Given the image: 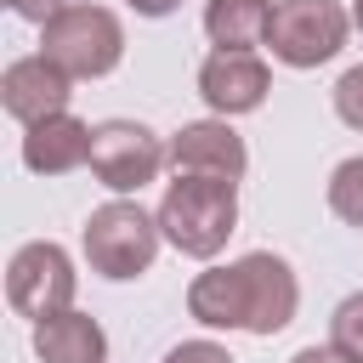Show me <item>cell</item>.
<instances>
[{
	"label": "cell",
	"mask_w": 363,
	"mask_h": 363,
	"mask_svg": "<svg viewBox=\"0 0 363 363\" xmlns=\"http://www.w3.org/2000/svg\"><path fill=\"white\" fill-rule=\"evenodd\" d=\"M74 261H68V250L62 244H51V238H34V244H23L11 261H6V301H11V312L17 318H28V323H40V318H51V312H68L74 306Z\"/></svg>",
	"instance_id": "obj_6"
},
{
	"label": "cell",
	"mask_w": 363,
	"mask_h": 363,
	"mask_svg": "<svg viewBox=\"0 0 363 363\" xmlns=\"http://www.w3.org/2000/svg\"><path fill=\"white\" fill-rule=\"evenodd\" d=\"M352 23H357V28H363V0H352Z\"/></svg>",
	"instance_id": "obj_22"
},
{
	"label": "cell",
	"mask_w": 363,
	"mask_h": 363,
	"mask_svg": "<svg viewBox=\"0 0 363 363\" xmlns=\"http://www.w3.org/2000/svg\"><path fill=\"white\" fill-rule=\"evenodd\" d=\"M125 6H130L136 17H170V11L182 6V0H125Z\"/></svg>",
	"instance_id": "obj_21"
},
{
	"label": "cell",
	"mask_w": 363,
	"mask_h": 363,
	"mask_svg": "<svg viewBox=\"0 0 363 363\" xmlns=\"http://www.w3.org/2000/svg\"><path fill=\"white\" fill-rule=\"evenodd\" d=\"M272 91V68L255 57V51H210L199 62V96L210 102V113L221 119H238V113H255Z\"/></svg>",
	"instance_id": "obj_7"
},
{
	"label": "cell",
	"mask_w": 363,
	"mask_h": 363,
	"mask_svg": "<svg viewBox=\"0 0 363 363\" xmlns=\"http://www.w3.org/2000/svg\"><path fill=\"white\" fill-rule=\"evenodd\" d=\"M329 210L346 227L363 233V153H352V159L335 164V176H329Z\"/></svg>",
	"instance_id": "obj_15"
},
{
	"label": "cell",
	"mask_w": 363,
	"mask_h": 363,
	"mask_svg": "<svg viewBox=\"0 0 363 363\" xmlns=\"http://www.w3.org/2000/svg\"><path fill=\"white\" fill-rule=\"evenodd\" d=\"M159 216H147L136 199H108V204H96L91 216H85V261H91V272H102V278H113V284H130V278H142L147 267H153V255H159Z\"/></svg>",
	"instance_id": "obj_3"
},
{
	"label": "cell",
	"mask_w": 363,
	"mask_h": 363,
	"mask_svg": "<svg viewBox=\"0 0 363 363\" xmlns=\"http://www.w3.org/2000/svg\"><path fill=\"white\" fill-rule=\"evenodd\" d=\"M6 6H11L17 17H28V23H45V17H51V11H62L68 0H6Z\"/></svg>",
	"instance_id": "obj_19"
},
{
	"label": "cell",
	"mask_w": 363,
	"mask_h": 363,
	"mask_svg": "<svg viewBox=\"0 0 363 363\" xmlns=\"http://www.w3.org/2000/svg\"><path fill=\"white\" fill-rule=\"evenodd\" d=\"M40 51L74 74V79H102L119 68L125 57V23L108 11V6H91V0H68L62 11H51L40 23Z\"/></svg>",
	"instance_id": "obj_2"
},
{
	"label": "cell",
	"mask_w": 363,
	"mask_h": 363,
	"mask_svg": "<svg viewBox=\"0 0 363 363\" xmlns=\"http://www.w3.org/2000/svg\"><path fill=\"white\" fill-rule=\"evenodd\" d=\"M335 113H340V125H352V130H363V62H352L340 79H335Z\"/></svg>",
	"instance_id": "obj_17"
},
{
	"label": "cell",
	"mask_w": 363,
	"mask_h": 363,
	"mask_svg": "<svg viewBox=\"0 0 363 363\" xmlns=\"http://www.w3.org/2000/svg\"><path fill=\"white\" fill-rule=\"evenodd\" d=\"M159 233L164 244H176L193 261H210L227 250V238L238 233V182L227 176H187L176 170V182L159 199Z\"/></svg>",
	"instance_id": "obj_1"
},
{
	"label": "cell",
	"mask_w": 363,
	"mask_h": 363,
	"mask_svg": "<svg viewBox=\"0 0 363 363\" xmlns=\"http://www.w3.org/2000/svg\"><path fill=\"white\" fill-rule=\"evenodd\" d=\"M91 130L96 125H85L74 113H51L23 130V164L34 176H68V170L91 164Z\"/></svg>",
	"instance_id": "obj_11"
},
{
	"label": "cell",
	"mask_w": 363,
	"mask_h": 363,
	"mask_svg": "<svg viewBox=\"0 0 363 363\" xmlns=\"http://www.w3.org/2000/svg\"><path fill=\"white\" fill-rule=\"evenodd\" d=\"M68 96H74V74H62L45 51L17 57V62H6V74H0V102H6V113H11L23 130L40 125V119H51V113H68Z\"/></svg>",
	"instance_id": "obj_8"
},
{
	"label": "cell",
	"mask_w": 363,
	"mask_h": 363,
	"mask_svg": "<svg viewBox=\"0 0 363 363\" xmlns=\"http://www.w3.org/2000/svg\"><path fill=\"white\" fill-rule=\"evenodd\" d=\"M346 28H352V11L340 0H278L267 23V51L284 68H318L340 57Z\"/></svg>",
	"instance_id": "obj_4"
},
{
	"label": "cell",
	"mask_w": 363,
	"mask_h": 363,
	"mask_svg": "<svg viewBox=\"0 0 363 363\" xmlns=\"http://www.w3.org/2000/svg\"><path fill=\"white\" fill-rule=\"evenodd\" d=\"M164 363H233V352L216 346V340H182V346L164 352Z\"/></svg>",
	"instance_id": "obj_18"
},
{
	"label": "cell",
	"mask_w": 363,
	"mask_h": 363,
	"mask_svg": "<svg viewBox=\"0 0 363 363\" xmlns=\"http://www.w3.org/2000/svg\"><path fill=\"white\" fill-rule=\"evenodd\" d=\"M329 346H335L340 357L363 363V289L335 306V318H329Z\"/></svg>",
	"instance_id": "obj_16"
},
{
	"label": "cell",
	"mask_w": 363,
	"mask_h": 363,
	"mask_svg": "<svg viewBox=\"0 0 363 363\" xmlns=\"http://www.w3.org/2000/svg\"><path fill=\"white\" fill-rule=\"evenodd\" d=\"M238 272H244V301H250V335H278L289 329L295 306H301V284H295V267L272 250H250L238 255Z\"/></svg>",
	"instance_id": "obj_9"
},
{
	"label": "cell",
	"mask_w": 363,
	"mask_h": 363,
	"mask_svg": "<svg viewBox=\"0 0 363 363\" xmlns=\"http://www.w3.org/2000/svg\"><path fill=\"white\" fill-rule=\"evenodd\" d=\"M187 318H199L204 329H244L250 323V301H244V272L233 267H210L187 284Z\"/></svg>",
	"instance_id": "obj_13"
},
{
	"label": "cell",
	"mask_w": 363,
	"mask_h": 363,
	"mask_svg": "<svg viewBox=\"0 0 363 363\" xmlns=\"http://www.w3.org/2000/svg\"><path fill=\"white\" fill-rule=\"evenodd\" d=\"M289 363H352V357H340L335 346H301V352H295Z\"/></svg>",
	"instance_id": "obj_20"
},
{
	"label": "cell",
	"mask_w": 363,
	"mask_h": 363,
	"mask_svg": "<svg viewBox=\"0 0 363 363\" xmlns=\"http://www.w3.org/2000/svg\"><path fill=\"white\" fill-rule=\"evenodd\" d=\"M170 164V142H159L142 119H102L91 130V176L108 193H142Z\"/></svg>",
	"instance_id": "obj_5"
},
{
	"label": "cell",
	"mask_w": 363,
	"mask_h": 363,
	"mask_svg": "<svg viewBox=\"0 0 363 363\" xmlns=\"http://www.w3.org/2000/svg\"><path fill=\"white\" fill-rule=\"evenodd\" d=\"M170 164L187 170V176H227L238 182L250 170V153H244V136L216 113V119H193L170 136Z\"/></svg>",
	"instance_id": "obj_10"
},
{
	"label": "cell",
	"mask_w": 363,
	"mask_h": 363,
	"mask_svg": "<svg viewBox=\"0 0 363 363\" xmlns=\"http://www.w3.org/2000/svg\"><path fill=\"white\" fill-rule=\"evenodd\" d=\"M34 357L40 363H108V335L91 312H51L34 323Z\"/></svg>",
	"instance_id": "obj_12"
},
{
	"label": "cell",
	"mask_w": 363,
	"mask_h": 363,
	"mask_svg": "<svg viewBox=\"0 0 363 363\" xmlns=\"http://www.w3.org/2000/svg\"><path fill=\"white\" fill-rule=\"evenodd\" d=\"M272 0H210L204 6V34L216 51H255L267 45Z\"/></svg>",
	"instance_id": "obj_14"
}]
</instances>
